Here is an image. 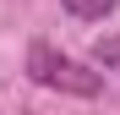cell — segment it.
Returning <instances> with one entry per match:
<instances>
[{
  "mask_svg": "<svg viewBox=\"0 0 120 115\" xmlns=\"http://www.w3.org/2000/svg\"><path fill=\"white\" fill-rule=\"evenodd\" d=\"M27 77L38 88L71 93V99H98V93H104V71H93V66L76 60V55L55 49L49 38H33V44H27Z\"/></svg>",
  "mask_w": 120,
  "mask_h": 115,
  "instance_id": "cell-1",
  "label": "cell"
},
{
  "mask_svg": "<svg viewBox=\"0 0 120 115\" xmlns=\"http://www.w3.org/2000/svg\"><path fill=\"white\" fill-rule=\"evenodd\" d=\"M115 6H120V0H66V11H71V16H82V22H104Z\"/></svg>",
  "mask_w": 120,
  "mask_h": 115,
  "instance_id": "cell-2",
  "label": "cell"
},
{
  "mask_svg": "<svg viewBox=\"0 0 120 115\" xmlns=\"http://www.w3.org/2000/svg\"><path fill=\"white\" fill-rule=\"evenodd\" d=\"M93 66L120 71V33H109V38H98V44H93Z\"/></svg>",
  "mask_w": 120,
  "mask_h": 115,
  "instance_id": "cell-3",
  "label": "cell"
}]
</instances>
